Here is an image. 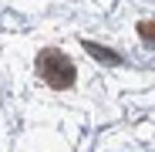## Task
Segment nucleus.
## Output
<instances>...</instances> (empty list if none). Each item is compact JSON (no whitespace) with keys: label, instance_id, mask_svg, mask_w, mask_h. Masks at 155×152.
<instances>
[{"label":"nucleus","instance_id":"nucleus-1","mask_svg":"<svg viewBox=\"0 0 155 152\" xmlns=\"http://www.w3.org/2000/svg\"><path fill=\"white\" fill-rule=\"evenodd\" d=\"M37 71L51 88H71L74 85V64L61 54V51H44L37 58Z\"/></svg>","mask_w":155,"mask_h":152},{"label":"nucleus","instance_id":"nucleus-2","mask_svg":"<svg viewBox=\"0 0 155 152\" xmlns=\"http://www.w3.org/2000/svg\"><path fill=\"white\" fill-rule=\"evenodd\" d=\"M84 51H88V54H94V58H101L105 64H118V61H121V58L115 54V51L101 47V44H94V41H84Z\"/></svg>","mask_w":155,"mask_h":152},{"label":"nucleus","instance_id":"nucleus-3","mask_svg":"<svg viewBox=\"0 0 155 152\" xmlns=\"http://www.w3.org/2000/svg\"><path fill=\"white\" fill-rule=\"evenodd\" d=\"M138 31H142L145 44H155V20H142V24H138Z\"/></svg>","mask_w":155,"mask_h":152}]
</instances>
